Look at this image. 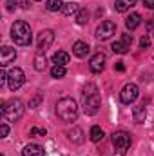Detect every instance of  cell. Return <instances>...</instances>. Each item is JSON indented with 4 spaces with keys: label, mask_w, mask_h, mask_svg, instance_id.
<instances>
[{
    "label": "cell",
    "mask_w": 154,
    "mask_h": 156,
    "mask_svg": "<svg viewBox=\"0 0 154 156\" xmlns=\"http://www.w3.org/2000/svg\"><path fill=\"white\" fill-rule=\"evenodd\" d=\"M56 115L62 122H75L78 118V105L71 96H64L56 102Z\"/></svg>",
    "instance_id": "obj_1"
},
{
    "label": "cell",
    "mask_w": 154,
    "mask_h": 156,
    "mask_svg": "<svg viewBox=\"0 0 154 156\" xmlns=\"http://www.w3.org/2000/svg\"><path fill=\"white\" fill-rule=\"evenodd\" d=\"M83 111L85 115H96L100 109V93L94 83H87L83 87Z\"/></svg>",
    "instance_id": "obj_2"
},
{
    "label": "cell",
    "mask_w": 154,
    "mask_h": 156,
    "mask_svg": "<svg viewBox=\"0 0 154 156\" xmlns=\"http://www.w3.org/2000/svg\"><path fill=\"white\" fill-rule=\"evenodd\" d=\"M11 38L18 45H29L31 40H33V37H31V26L27 22H24V20H16L13 24V27H11Z\"/></svg>",
    "instance_id": "obj_3"
},
{
    "label": "cell",
    "mask_w": 154,
    "mask_h": 156,
    "mask_svg": "<svg viewBox=\"0 0 154 156\" xmlns=\"http://www.w3.org/2000/svg\"><path fill=\"white\" fill-rule=\"evenodd\" d=\"M24 111H26L24 102L18 100V98H13V100L2 104V116L7 122H18L22 118V115H24Z\"/></svg>",
    "instance_id": "obj_4"
},
{
    "label": "cell",
    "mask_w": 154,
    "mask_h": 156,
    "mask_svg": "<svg viewBox=\"0 0 154 156\" xmlns=\"http://www.w3.org/2000/svg\"><path fill=\"white\" fill-rule=\"evenodd\" d=\"M26 82V76H24V71L20 67H13L9 73H7V85L11 91H18Z\"/></svg>",
    "instance_id": "obj_5"
},
{
    "label": "cell",
    "mask_w": 154,
    "mask_h": 156,
    "mask_svg": "<svg viewBox=\"0 0 154 156\" xmlns=\"http://www.w3.org/2000/svg\"><path fill=\"white\" fill-rule=\"evenodd\" d=\"M116 33V24L113 20H103L98 27H96V38L98 40H107Z\"/></svg>",
    "instance_id": "obj_6"
},
{
    "label": "cell",
    "mask_w": 154,
    "mask_h": 156,
    "mask_svg": "<svg viewBox=\"0 0 154 156\" xmlns=\"http://www.w3.org/2000/svg\"><path fill=\"white\" fill-rule=\"evenodd\" d=\"M138 94H140L138 85H136V83H127V85L121 89L120 98H121V102H123V104H132V102L138 98Z\"/></svg>",
    "instance_id": "obj_7"
},
{
    "label": "cell",
    "mask_w": 154,
    "mask_h": 156,
    "mask_svg": "<svg viewBox=\"0 0 154 156\" xmlns=\"http://www.w3.org/2000/svg\"><path fill=\"white\" fill-rule=\"evenodd\" d=\"M113 145L118 151H125L131 145V134L125 131H116L113 133Z\"/></svg>",
    "instance_id": "obj_8"
},
{
    "label": "cell",
    "mask_w": 154,
    "mask_h": 156,
    "mask_svg": "<svg viewBox=\"0 0 154 156\" xmlns=\"http://www.w3.org/2000/svg\"><path fill=\"white\" fill-rule=\"evenodd\" d=\"M53 42H54V33H53L51 29H44V31H40L38 40H37L38 51H45V49H49Z\"/></svg>",
    "instance_id": "obj_9"
},
{
    "label": "cell",
    "mask_w": 154,
    "mask_h": 156,
    "mask_svg": "<svg viewBox=\"0 0 154 156\" xmlns=\"http://www.w3.org/2000/svg\"><path fill=\"white\" fill-rule=\"evenodd\" d=\"M15 58H16V51H15L13 47L4 45V47L0 49V66H2V67H5L7 64H11Z\"/></svg>",
    "instance_id": "obj_10"
},
{
    "label": "cell",
    "mask_w": 154,
    "mask_h": 156,
    "mask_svg": "<svg viewBox=\"0 0 154 156\" xmlns=\"http://www.w3.org/2000/svg\"><path fill=\"white\" fill-rule=\"evenodd\" d=\"M105 55L103 53H96L93 58H91V62H89V67H91V71L93 73H102L103 71V67H105Z\"/></svg>",
    "instance_id": "obj_11"
},
{
    "label": "cell",
    "mask_w": 154,
    "mask_h": 156,
    "mask_svg": "<svg viewBox=\"0 0 154 156\" xmlns=\"http://www.w3.org/2000/svg\"><path fill=\"white\" fill-rule=\"evenodd\" d=\"M73 55L76 56V58H85L87 55H89V45L85 44V42H75V45H73Z\"/></svg>",
    "instance_id": "obj_12"
},
{
    "label": "cell",
    "mask_w": 154,
    "mask_h": 156,
    "mask_svg": "<svg viewBox=\"0 0 154 156\" xmlns=\"http://www.w3.org/2000/svg\"><path fill=\"white\" fill-rule=\"evenodd\" d=\"M22 156H44V147L38 144H29L24 147Z\"/></svg>",
    "instance_id": "obj_13"
},
{
    "label": "cell",
    "mask_w": 154,
    "mask_h": 156,
    "mask_svg": "<svg viewBox=\"0 0 154 156\" xmlns=\"http://www.w3.org/2000/svg\"><path fill=\"white\" fill-rule=\"evenodd\" d=\"M33 64H35V69H37V71H44V69L47 67V58H45V51H37V55H35V60H33Z\"/></svg>",
    "instance_id": "obj_14"
},
{
    "label": "cell",
    "mask_w": 154,
    "mask_h": 156,
    "mask_svg": "<svg viewBox=\"0 0 154 156\" xmlns=\"http://www.w3.org/2000/svg\"><path fill=\"white\" fill-rule=\"evenodd\" d=\"M140 24H142V16H140L138 13H131V15L125 18V26H127V29H131V31H134Z\"/></svg>",
    "instance_id": "obj_15"
},
{
    "label": "cell",
    "mask_w": 154,
    "mask_h": 156,
    "mask_svg": "<svg viewBox=\"0 0 154 156\" xmlns=\"http://www.w3.org/2000/svg\"><path fill=\"white\" fill-rule=\"evenodd\" d=\"M132 116H134V122H136V123H143L145 118H147V109H145V105H136V107L132 109Z\"/></svg>",
    "instance_id": "obj_16"
},
{
    "label": "cell",
    "mask_w": 154,
    "mask_h": 156,
    "mask_svg": "<svg viewBox=\"0 0 154 156\" xmlns=\"http://www.w3.org/2000/svg\"><path fill=\"white\" fill-rule=\"evenodd\" d=\"M136 2H138V0H116L114 9L118 13H125V11H129L132 5H136Z\"/></svg>",
    "instance_id": "obj_17"
},
{
    "label": "cell",
    "mask_w": 154,
    "mask_h": 156,
    "mask_svg": "<svg viewBox=\"0 0 154 156\" xmlns=\"http://www.w3.org/2000/svg\"><path fill=\"white\" fill-rule=\"evenodd\" d=\"M67 136H69V140L75 142V144H82V142H83V131H82L80 127H73L71 131H67Z\"/></svg>",
    "instance_id": "obj_18"
},
{
    "label": "cell",
    "mask_w": 154,
    "mask_h": 156,
    "mask_svg": "<svg viewBox=\"0 0 154 156\" xmlns=\"http://www.w3.org/2000/svg\"><path fill=\"white\" fill-rule=\"evenodd\" d=\"M69 55L65 53V51H56L54 55H53V62L56 64V66H65V64H69Z\"/></svg>",
    "instance_id": "obj_19"
},
{
    "label": "cell",
    "mask_w": 154,
    "mask_h": 156,
    "mask_svg": "<svg viewBox=\"0 0 154 156\" xmlns=\"http://www.w3.org/2000/svg\"><path fill=\"white\" fill-rule=\"evenodd\" d=\"M129 49H131V44H127L125 40H120V42H114L113 44V51L118 53V55H125Z\"/></svg>",
    "instance_id": "obj_20"
},
{
    "label": "cell",
    "mask_w": 154,
    "mask_h": 156,
    "mask_svg": "<svg viewBox=\"0 0 154 156\" xmlns=\"http://www.w3.org/2000/svg\"><path fill=\"white\" fill-rule=\"evenodd\" d=\"M89 136H91V140H93V142H100V140H103L105 133H103V129H102V127L94 125V127H91V133H89Z\"/></svg>",
    "instance_id": "obj_21"
},
{
    "label": "cell",
    "mask_w": 154,
    "mask_h": 156,
    "mask_svg": "<svg viewBox=\"0 0 154 156\" xmlns=\"http://www.w3.org/2000/svg\"><path fill=\"white\" fill-rule=\"evenodd\" d=\"M89 22V11L85 7H80V11L76 13V24L78 26H85Z\"/></svg>",
    "instance_id": "obj_22"
},
{
    "label": "cell",
    "mask_w": 154,
    "mask_h": 156,
    "mask_svg": "<svg viewBox=\"0 0 154 156\" xmlns=\"http://www.w3.org/2000/svg\"><path fill=\"white\" fill-rule=\"evenodd\" d=\"M64 15H67V16H71V15H75L80 11V7H78L76 2H67V4H64Z\"/></svg>",
    "instance_id": "obj_23"
},
{
    "label": "cell",
    "mask_w": 154,
    "mask_h": 156,
    "mask_svg": "<svg viewBox=\"0 0 154 156\" xmlns=\"http://www.w3.org/2000/svg\"><path fill=\"white\" fill-rule=\"evenodd\" d=\"M45 7H47V11L54 13V11L64 9V4H62V0H47V2H45Z\"/></svg>",
    "instance_id": "obj_24"
},
{
    "label": "cell",
    "mask_w": 154,
    "mask_h": 156,
    "mask_svg": "<svg viewBox=\"0 0 154 156\" xmlns=\"http://www.w3.org/2000/svg\"><path fill=\"white\" fill-rule=\"evenodd\" d=\"M51 75L53 78H64L65 76V66H53V69H51Z\"/></svg>",
    "instance_id": "obj_25"
},
{
    "label": "cell",
    "mask_w": 154,
    "mask_h": 156,
    "mask_svg": "<svg viewBox=\"0 0 154 156\" xmlns=\"http://www.w3.org/2000/svg\"><path fill=\"white\" fill-rule=\"evenodd\" d=\"M42 100H44V93H40V91H38V93L33 96V100H29V107H31V109L38 107V104L42 102Z\"/></svg>",
    "instance_id": "obj_26"
},
{
    "label": "cell",
    "mask_w": 154,
    "mask_h": 156,
    "mask_svg": "<svg viewBox=\"0 0 154 156\" xmlns=\"http://www.w3.org/2000/svg\"><path fill=\"white\" fill-rule=\"evenodd\" d=\"M45 129H42V127H33L31 131H29V136H45Z\"/></svg>",
    "instance_id": "obj_27"
},
{
    "label": "cell",
    "mask_w": 154,
    "mask_h": 156,
    "mask_svg": "<svg viewBox=\"0 0 154 156\" xmlns=\"http://www.w3.org/2000/svg\"><path fill=\"white\" fill-rule=\"evenodd\" d=\"M149 45H151V38H149L147 35H145V37H142V40H140V47H142V49H145V47H149Z\"/></svg>",
    "instance_id": "obj_28"
},
{
    "label": "cell",
    "mask_w": 154,
    "mask_h": 156,
    "mask_svg": "<svg viewBox=\"0 0 154 156\" xmlns=\"http://www.w3.org/2000/svg\"><path fill=\"white\" fill-rule=\"evenodd\" d=\"M7 133H9V127H7L5 123H2V125H0V134H2V138H5Z\"/></svg>",
    "instance_id": "obj_29"
},
{
    "label": "cell",
    "mask_w": 154,
    "mask_h": 156,
    "mask_svg": "<svg viewBox=\"0 0 154 156\" xmlns=\"http://www.w3.org/2000/svg\"><path fill=\"white\" fill-rule=\"evenodd\" d=\"M16 5H20L22 9H27L29 7V0H16Z\"/></svg>",
    "instance_id": "obj_30"
},
{
    "label": "cell",
    "mask_w": 154,
    "mask_h": 156,
    "mask_svg": "<svg viewBox=\"0 0 154 156\" xmlns=\"http://www.w3.org/2000/svg\"><path fill=\"white\" fill-rule=\"evenodd\" d=\"M114 71H120V73H123V71H125L123 62H116V64H114Z\"/></svg>",
    "instance_id": "obj_31"
},
{
    "label": "cell",
    "mask_w": 154,
    "mask_h": 156,
    "mask_svg": "<svg viewBox=\"0 0 154 156\" xmlns=\"http://www.w3.org/2000/svg\"><path fill=\"white\" fill-rule=\"evenodd\" d=\"M5 82H7V73L2 69V71H0V85H4Z\"/></svg>",
    "instance_id": "obj_32"
},
{
    "label": "cell",
    "mask_w": 154,
    "mask_h": 156,
    "mask_svg": "<svg viewBox=\"0 0 154 156\" xmlns=\"http://www.w3.org/2000/svg\"><path fill=\"white\" fill-rule=\"evenodd\" d=\"M143 5L149 9H154V0H143Z\"/></svg>",
    "instance_id": "obj_33"
},
{
    "label": "cell",
    "mask_w": 154,
    "mask_h": 156,
    "mask_svg": "<svg viewBox=\"0 0 154 156\" xmlns=\"http://www.w3.org/2000/svg\"><path fill=\"white\" fill-rule=\"evenodd\" d=\"M15 4H16V2H7V9H9V11H11V9H13V7H15Z\"/></svg>",
    "instance_id": "obj_34"
},
{
    "label": "cell",
    "mask_w": 154,
    "mask_h": 156,
    "mask_svg": "<svg viewBox=\"0 0 154 156\" xmlns=\"http://www.w3.org/2000/svg\"><path fill=\"white\" fill-rule=\"evenodd\" d=\"M37 2H38V0H37Z\"/></svg>",
    "instance_id": "obj_35"
}]
</instances>
